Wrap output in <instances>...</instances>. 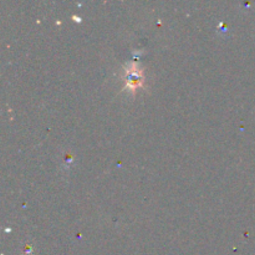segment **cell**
Wrapping results in <instances>:
<instances>
[{
    "instance_id": "obj_1",
    "label": "cell",
    "mask_w": 255,
    "mask_h": 255,
    "mask_svg": "<svg viewBox=\"0 0 255 255\" xmlns=\"http://www.w3.org/2000/svg\"><path fill=\"white\" fill-rule=\"evenodd\" d=\"M124 80H125V91H128L134 94L138 89L143 86L144 76L143 71L139 69L137 62L127 64L124 70Z\"/></svg>"
}]
</instances>
